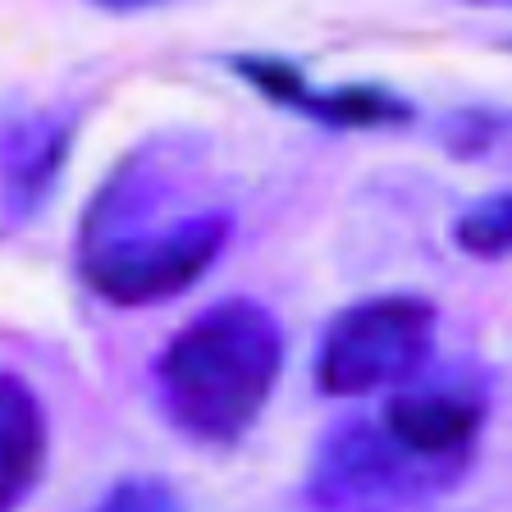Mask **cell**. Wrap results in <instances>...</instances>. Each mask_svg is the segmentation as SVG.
Instances as JSON below:
<instances>
[{"instance_id":"obj_2","label":"cell","mask_w":512,"mask_h":512,"mask_svg":"<svg viewBox=\"0 0 512 512\" xmlns=\"http://www.w3.org/2000/svg\"><path fill=\"white\" fill-rule=\"evenodd\" d=\"M229 238H234L229 211H192L170 224L115 229L83 243V279L110 307H160L188 293L220 261Z\"/></svg>"},{"instance_id":"obj_4","label":"cell","mask_w":512,"mask_h":512,"mask_svg":"<svg viewBox=\"0 0 512 512\" xmlns=\"http://www.w3.org/2000/svg\"><path fill=\"white\" fill-rule=\"evenodd\" d=\"M439 311L421 293H375L343 307L316 348V384L330 398L398 389L435 357Z\"/></svg>"},{"instance_id":"obj_9","label":"cell","mask_w":512,"mask_h":512,"mask_svg":"<svg viewBox=\"0 0 512 512\" xmlns=\"http://www.w3.org/2000/svg\"><path fill=\"white\" fill-rule=\"evenodd\" d=\"M453 247L480 261H503L512 247V197L508 192H490L458 211L453 220Z\"/></svg>"},{"instance_id":"obj_8","label":"cell","mask_w":512,"mask_h":512,"mask_svg":"<svg viewBox=\"0 0 512 512\" xmlns=\"http://www.w3.org/2000/svg\"><path fill=\"white\" fill-rule=\"evenodd\" d=\"M51 453L46 407L28 380L0 371V512H19L37 494Z\"/></svg>"},{"instance_id":"obj_1","label":"cell","mask_w":512,"mask_h":512,"mask_svg":"<svg viewBox=\"0 0 512 512\" xmlns=\"http://www.w3.org/2000/svg\"><path fill=\"white\" fill-rule=\"evenodd\" d=\"M284 371V330L270 307L224 298L156 357V403L197 444H234L256 426Z\"/></svg>"},{"instance_id":"obj_7","label":"cell","mask_w":512,"mask_h":512,"mask_svg":"<svg viewBox=\"0 0 512 512\" xmlns=\"http://www.w3.org/2000/svg\"><path fill=\"white\" fill-rule=\"evenodd\" d=\"M69 165V124L55 115H23L0 128V206L28 220L51 202Z\"/></svg>"},{"instance_id":"obj_11","label":"cell","mask_w":512,"mask_h":512,"mask_svg":"<svg viewBox=\"0 0 512 512\" xmlns=\"http://www.w3.org/2000/svg\"><path fill=\"white\" fill-rule=\"evenodd\" d=\"M92 5H101V10H110V14H138V10L160 5V0H92Z\"/></svg>"},{"instance_id":"obj_3","label":"cell","mask_w":512,"mask_h":512,"mask_svg":"<svg viewBox=\"0 0 512 512\" xmlns=\"http://www.w3.org/2000/svg\"><path fill=\"white\" fill-rule=\"evenodd\" d=\"M458 471L407 453L371 416L325 430L307 471L311 512H426L458 485Z\"/></svg>"},{"instance_id":"obj_6","label":"cell","mask_w":512,"mask_h":512,"mask_svg":"<svg viewBox=\"0 0 512 512\" xmlns=\"http://www.w3.org/2000/svg\"><path fill=\"white\" fill-rule=\"evenodd\" d=\"M234 69L266 101H275L284 110H298V115L316 119V124H330V128H389V124H407L412 119V106H407L403 96L389 92V87H375V83L311 87L298 64L275 60V55H238Z\"/></svg>"},{"instance_id":"obj_5","label":"cell","mask_w":512,"mask_h":512,"mask_svg":"<svg viewBox=\"0 0 512 512\" xmlns=\"http://www.w3.org/2000/svg\"><path fill=\"white\" fill-rule=\"evenodd\" d=\"M490 416V380L476 366H421L412 380L389 389V403L375 416L407 453L467 476L471 453Z\"/></svg>"},{"instance_id":"obj_10","label":"cell","mask_w":512,"mask_h":512,"mask_svg":"<svg viewBox=\"0 0 512 512\" xmlns=\"http://www.w3.org/2000/svg\"><path fill=\"white\" fill-rule=\"evenodd\" d=\"M92 512H188L170 480L160 476H124L106 490Z\"/></svg>"}]
</instances>
